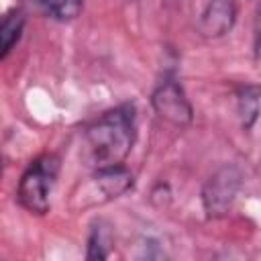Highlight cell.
Segmentation results:
<instances>
[{
	"label": "cell",
	"instance_id": "ba28073f",
	"mask_svg": "<svg viewBox=\"0 0 261 261\" xmlns=\"http://www.w3.org/2000/svg\"><path fill=\"white\" fill-rule=\"evenodd\" d=\"M41 4L51 18L61 22L73 20L84 8V0H41Z\"/></svg>",
	"mask_w": 261,
	"mask_h": 261
},
{
	"label": "cell",
	"instance_id": "5b68a950",
	"mask_svg": "<svg viewBox=\"0 0 261 261\" xmlns=\"http://www.w3.org/2000/svg\"><path fill=\"white\" fill-rule=\"evenodd\" d=\"M237 4L234 0H208L200 20L198 31L206 39H218L232 31L237 22Z\"/></svg>",
	"mask_w": 261,
	"mask_h": 261
},
{
	"label": "cell",
	"instance_id": "52a82bcc",
	"mask_svg": "<svg viewBox=\"0 0 261 261\" xmlns=\"http://www.w3.org/2000/svg\"><path fill=\"white\" fill-rule=\"evenodd\" d=\"M24 29V14L14 8L4 14L2 24H0V39H2V59L8 57V53L14 49V45L20 41Z\"/></svg>",
	"mask_w": 261,
	"mask_h": 261
},
{
	"label": "cell",
	"instance_id": "30bf717a",
	"mask_svg": "<svg viewBox=\"0 0 261 261\" xmlns=\"http://www.w3.org/2000/svg\"><path fill=\"white\" fill-rule=\"evenodd\" d=\"M255 57L261 63V14L257 20V31H255Z\"/></svg>",
	"mask_w": 261,
	"mask_h": 261
},
{
	"label": "cell",
	"instance_id": "8992f818",
	"mask_svg": "<svg viewBox=\"0 0 261 261\" xmlns=\"http://www.w3.org/2000/svg\"><path fill=\"white\" fill-rule=\"evenodd\" d=\"M112 226L98 218L92 222L90 234H88V251H86V259H108L110 249H112Z\"/></svg>",
	"mask_w": 261,
	"mask_h": 261
},
{
	"label": "cell",
	"instance_id": "277c9868",
	"mask_svg": "<svg viewBox=\"0 0 261 261\" xmlns=\"http://www.w3.org/2000/svg\"><path fill=\"white\" fill-rule=\"evenodd\" d=\"M151 106L155 114L175 126H186L194 118V108L173 73H165L163 80L151 92Z\"/></svg>",
	"mask_w": 261,
	"mask_h": 261
},
{
	"label": "cell",
	"instance_id": "3957f363",
	"mask_svg": "<svg viewBox=\"0 0 261 261\" xmlns=\"http://www.w3.org/2000/svg\"><path fill=\"white\" fill-rule=\"evenodd\" d=\"M241 190V171L234 165L218 167L202 188V206L208 218H220L232 208Z\"/></svg>",
	"mask_w": 261,
	"mask_h": 261
},
{
	"label": "cell",
	"instance_id": "6da1fadb",
	"mask_svg": "<svg viewBox=\"0 0 261 261\" xmlns=\"http://www.w3.org/2000/svg\"><path fill=\"white\" fill-rule=\"evenodd\" d=\"M135 141L137 108L126 102L102 112L84 128V157L94 169L124 165Z\"/></svg>",
	"mask_w": 261,
	"mask_h": 261
},
{
	"label": "cell",
	"instance_id": "9c48e42d",
	"mask_svg": "<svg viewBox=\"0 0 261 261\" xmlns=\"http://www.w3.org/2000/svg\"><path fill=\"white\" fill-rule=\"evenodd\" d=\"M259 102H261V92L257 88H245L243 94L239 96V114H241L243 128H251L253 122L257 120Z\"/></svg>",
	"mask_w": 261,
	"mask_h": 261
},
{
	"label": "cell",
	"instance_id": "7a4b0ae2",
	"mask_svg": "<svg viewBox=\"0 0 261 261\" xmlns=\"http://www.w3.org/2000/svg\"><path fill=\"white\" fill-rule=\"evenodd\" d=\"M59 157L43 153L22 171L16 186V202L31 214H45L51 208V196L59 175Z\"/></svg>",
	"mask_w": 261,
	"mask_h": 261
}]
</instances>
